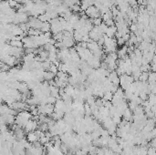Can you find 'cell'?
<instances>
[{
	"label": "cell",
	"mask_w": 156,
	"mask_h": 155,
	"mask_svg": "<svg viewBox=\"0 0 156 155\" xmlns=\"http://www.w3.org/2000/svg\"><path fill=\"white\" fill-rule=\"evenodd\" d=\"M135 81L134 78L132 76V75H127V74H123L120 76V86L122 90H128L130 86L132 85V83Z\"/></svg>",
	"instance_id": "obj_1"
},
{
	"label": "cell",
	"mask_w": 156,
	"mask_h": 155,
	"mask_svg": "<svg viewBox=\"0 0 156 155\" xmlns=\"http://www.w3.org/2000/svg\"><path fill=\"white\" fill-rule=\"evenodd\" d=\"M85 14L88 16L89 18L90 19H94V18H98V17H101V12L95 6H90L88 7V9L85 11Z\"/></svg>",
	"instance_id": "obj_2"
},
{
	"label": "cell",
	"mask_w": 156,
	"mask_h": 155,
	"mask_svg": "<svg viewBox=\"0 0 156 155\" xmlns=\"http://www.w3.org/2000/svg\"><path fill=\"white\" fill-rule=\"evenodd\" d=\"M108 79H109L113 85H116V86H119V85H120V75L116 72V70L111 71V72L109 73Z\"/></svg>",
	"instance_id": "obj_3"
},
{
	"label": "cell",
	"mask_w": 156,
	"mask_h": 155,
	"mask_svg": "<svg viewBox=\"0 0 156 155\" xmlns=\"http://www.w3.org/2000/svg\"><path fill=\"white\" fill-rule=\"evenodd\" d=\"M129 47L128 46H122L121 48H119L117 50V55L120 59H124L127 56V53L129 52Z\"/></svg>",
	"instance_id": "obj_4"
},
{
	"label": "cell",
	"mask_w": 156,
	"mask_h": 155,
	"mask_svg": "<svg viewBox=\"0 0 156 155\" xmlns=\"http://www.w3.org/2000/svg\"><path fill=\"white\" fill-rule=\"evenodd\" d=\"M27 140L28 141H29L30 143H35V142H37V141H39V138H38V136L36 134V132L35 131H31V132H28V135H27Z\"/></svg>",
	"instance_id": "obj_5"
},
{
	"label": "cell",
	"mask_w": 156,
	"mask_h": 155,
	"mask_svg": "<svg viewBox=\"0 0 156 155\" xmlns=\"http://www.w3.org/2000/svg\"><path fill=\"white\" fill-rule=\"evenodd\" d=\"M117 27L116 26H111V27H109L107 29V32H106V36L109 37V38H114L116 33H117Z\"/></svg>",
	"instance_id": "obj_6"
},
{
	"label": "cell",
	"mask_w": 156,
	"mask_h": 155,
	"mask_svg": "<svg viewBox=\"0 0 156 155\" xmlns=\"http://www.w3.org/2000/svg\"><path fill=\"white\" fill-rule=\"evenodd\" d=\"M55 78H56L55 74L49 71V70L45 71V73H44V80H46V81H51Z\"/></svg>",
	"instance_id": "obj_7"
},
{
	"label": "cell",
	"mask_w": 156,
	"mask_h": 155,
	"mask_svg": "<svg viewBox=\"0 0 156 155\" xmlns=\"http://www.w3.org/2000/svg\"><path fill=\"white\" fill-rule=\"evenodd\" d=\"M9 44H10L12 47H15V48H24V44H23V42L22 40H11L9 41Z\"/></svg>",
	"instance_id": "obj_8"
},
{
	"label": "cell",
	"mask_w": 156,
	"mask_h": 155,
	"mask_svg": "<svg viewBox=\"0 0 156 155\" xmlns=\"http://www.w3.org/2000/svg\"><path fill=\"white\" fill-rule=\"evenodd\" d=\"M113 95H114V93H112L111 91H106L104 93V96L102 99L104 100H106V101H111L112 98H113Z\"/></svg>",
	"instance_id": "obj_9"
},
{
	"label": "cell",
	"mask_w": 156,
	"mask_h": 155,
	"mask_svg": "<svg viewBox=\"0 0 156 155\" xmlns=\"http://www.w3.org/2000/svg\"><path fill=\"white\" fill-rule=\"evenodd\" d=\"M38 129L46 133V132H47V131H49V124L46 123V122H45V123H39V124H38Z\"/></svg>",
	"instance_id": "obj_10"
},
{
	"label": "cell",
	"mask_w": 156,
	"mask_h": 155,
	"mask_svg": "<svg viewBox=\"0 0 156 155\" xmlns=\"http://www.w3.org/2000/svg\"><path fill=\"white\" fill-rule=\"evenodd\" d=\"M148 79H149V73L142 72L141 76L139 78V80H140V81H142V82H146V81H148Z\"/></svg>",
	"instance_id": "obj_11"
},
{
	"label": "cell",
	"mask_w": 156,
	"mask_h": 155,
	"mask_svg": "<svg viewBox=\"0 0 156 155\" xmlns=\"http://www.w3.org/2000/svg\"><path fill=\"white\" fill-rule=\"evenodd\" d=\"M151 70L153 72H156V62H151Z\"/></svg>",
	"instance_id": "obj_12"
}]
</instances>
